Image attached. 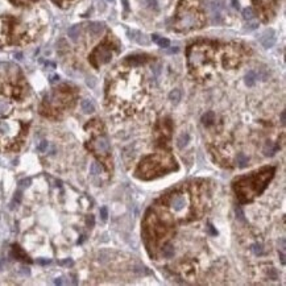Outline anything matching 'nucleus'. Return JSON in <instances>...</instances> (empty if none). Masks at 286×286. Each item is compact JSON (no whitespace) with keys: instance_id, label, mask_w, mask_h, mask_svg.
I'll use <instances>...</instances> for the list:
<instances>
[{"instance_id":"obj_31","label":"nucleus","mask_w":286,"mask_h":286,"mask_svg":"<svg viewBox=\"0 0 286 286\" xmlns=\"http://www.w3.org/2000/svg\"><path fill=\"white\" fill-rule=\"evenodd\" d=\"M281 122H282V123H285V112H282V113H281Z\"/></svg>"},{"instance_id":"obj_4","label":"nucleus","mask_w":286,"mask_h":286,"mask_svg":"<svg viewBox=\"0 0 286 286\" xmlns=\"http://www.w3.org/2000/svg\"><path fill=\"white\" fill-rule=\"evenodd\" d=\"M208 63V54L206 46H193L189 52V65L191 69H203Z\"/></svg>"},{"instance_id":"obj_15","label":"nucleus","mask_w":286,"mask_h":286,"mask_svg":"<svg viewBox=\"0 0 286 286\" xmlns=\"http://www.w3.org/2000/svg\"><path fill=\"white\" fill-rule=\"evenodd\" d=\"M170 100H173V101H179V99H181V92H179V90H173L170 92Z\"/></svg>"},{"instance_id":"obj_33","label":"nucleus","mask_w":286,"mask_h":286,"mask_svg":"<svg viewBox=\"0 0 286 286\" xmlns=\"http://www.w3.org/2000/svg\"><path fill=\"white\" fill-rule=\"evenodd\" d=\"M55 283H57V285H61V283H62L61 278H57V279H55Z\"/></svg>"},{"instance_id":"obj_28","label":"nucleus","mask_w":286,"mask_h":286,"mask_svg":"<svg viewBox=\"0 0 286 286\" xmlns=\"http://www.w3.org/2000/svg\"><path fill=\"white\" fill-rule=\"evenodd\" d=\"M18 200H20V193L17 191V193L15 194V199H13V202H18Z\"/></svg>"},{"instance_id":"obj_3","label":"nucleus","mask_w":286,"mask_h":286,"mask_svg":"<svg viewBox=\"0 0 286 286\" xmlns=\"http://www.w3.org/2000/svg\"><path fill=\"white\" fill-rule=\"evenodd\" d=\"M199 23H200V17L198 12L193 8H186L185 12H181L179 16H178L177 28L181 30L194 29L199 27Z\"/></svg>"},{"instance_id":"obj_26","label":"nucleus","mask_w":286,"mask_h":286,"mask_svg":"<svg viewBox=\"0 0 286 286\" xmlns=\"http://www.w3.org/2000/svg\"><path fill=\"white\" fill-rule=\"evenodd\" d=\"M148 3H149V5H150V7H153V8H157V2H156V0H148Z\"/></svg>"},{"instance_id":"obj_19","label":"nucleus","mask_w":286,"mask_h":286,"mask_svg":"<svg viewBox=\"0 0 286 286\" xmlns=\"http://www.w3.org/2000/svg\"><path fill=\"white\" fill-rule=\"evenodd\" d=\"M156 42H157L161 48H168V46H169V44H170L168 39H160V37H158V39L156 40Z\"/></svg>"},{"instance_id":"obj_29","label":"nucleus","mask_w":286,"mask_h":286,"mask_svg":"<svg viewBox=\"0 0 286 286\" xmlns=\"http://www.w3.org/2000/svg\"><path fill=\"white\" fill-rule=\"evenodd\" d=\"M231 2H232V5H233L235 8H239V3H237V0H231Z\"/></svg>"},{"instance_id":"obj_21","label":"nucleus","mask_w":286,"mask_h":286,"mask_svg":"<svg viewBox=\"0 0 286 286\" xmlns=\"http://www.w3.org/2000/svg\"><path fill=\"white\" fill-rule=\"evenodd\" d=\"M252 249H253V252H255L256 255H261V253H263L261 245H260V244H255V245H253V248H252Z\"/></svg>"},{"instance_id":"obj_25","label":"nucleus","mask_w":286,"mask_h":286,"mask_svg":"<svg viewBox=\"0 0 286 286\" xmlns=\"http://www.w3.org/2000/svg\"><path fill=\"white\" fill-rule=\"evenodd\" d=\"M61 264L62 265H66V266H71L73 265V261H71V260H65V261H62Z\"/></svg>"},{"instance_id":"obj_6","label":"nucleus","mask_w":286,"mask_h":286,"mask_svg":"<svg viewBox=\"0 0 286 286\" xmlns=\"http://www.w3.org/2000/svg\"><path fill=\"white\" fill-rule=\"evenodd\" d=\"M210 17L214 24H220L221 21V9H223V2L221 0H211L208 3Z\"/></svg>"},{"instance_id":"obj_8","label":"nucleus","mask_w":286,"mask_h":286,"mask_svg":"<svg viewBox=\"0 0 286 286\" xmlns=\"http://www.w3.org/2000/svg\"><path fill=\"white\" fill-rule=\"evenodd\" d=\"M94 148H95V152H96V153H100V154H107V153H110V145H108V141H107V138L103 137V136H99V137L94 141Z\"/></svg>"},{"instance_id":"obj_17","label":"nucleus","mask_w":286,"mask_h":286,"mask_svg":"<svg viewBox=\"0 0 286 286\" xmlns=\"http://www.w3.org/2000/svg\"><path fill=\"white\" fill-rule=\"evenodd\" d=\"M243 16H244L245 20H252V18H253V11L251 8H245L243 11Z\"/></svg>"},{"instance_id":"obj_7","label":"nucleus","mask_w":286,"mask_h":286,"mask_svg":"<svg viewBox=\"0 0 286 286\" xmlns=\"http://www.w3.org/2000/svg\"><path fill=\"white\" fill-rule=\"evenodd\" d=\"M111 57H112V53L107 46H99L94 53V60H96V63H107V62H110Z\"/></svg>"},{"instance_id":"obj_14","label":"nucleus","mask_w":286,"mask_h":286,"mask_svg":"<svg viewBox=\"0 0 286 286\" xmlns=\"http://www.w3.org/2000/svg\"><path fill=\"white\" fill-rule=\"evenodd\" d=\"M256 82V73L255 71H248L245 75V83L248 86H253Z\"/></svg>"},{"instance_id":"obj_18","label":"nucleus","mask_w":286,"mask_h":286,"mask_svg":"<svg viewBox=\"0 0 286 286\" xmlns=\"http://www.w3.org/2000/svg\"><path fill=\"white\" fill-rule=\"evenodd\" d=\"M237 164L240 165V166H245V165L248 164V158H247L243 153H240V154L237 156Z\"/></svg>"},{"instance_id":"obj_24","label":"nucleus","mask_w":286,"mask_h":286,"mask_svg":"<svg viewBox=\"0 0 286 286\" xmlns=\"http://www.w3.org/2000/svg\"><path fill=\"white\" fill-rule=\"evenodd\" d=\"M86 221H87V226H88V227H94V223H95L94 216H88Z\"/></svg>"},{"instance_id":"obj_27","label":"nucleus","mask_w":286,"mask_h":286,"mask_svg":"<svg viewBox=\"0 0 286 286\" xmlns=\"http://www.w3.org/2000/svg\"><path fill=\"white\" fill-rule=\"evenodd\" d=\"M29 183H30V179H24L20 182V185L21 186H29Z\"/></svg>"},{"instance_id":"obj_2","label":"nucleus","mask_w":286,"mask_h":286,"mask_svg":"<svg viewBox=\"0 0 286 286\" xmlns=\"http://www.w3.org/2000/svg\"><path fill=\"white\" fill-rule=\"evenodd\" d=\"M23 127L15 120H4L0 117V148H7L20 136Z\"/></svg>"},{"instance_id":"obj_16","label":"nucleus","mask_w":286,"mask_h":286,"mask_svg":"<svg viewBox=\"0 0 286 286\" xmlns=\"http://www.w3.org/2000/svg\"><path fill=\"white\" fill-rule=\"evenodd\" d=\"M162 255H164V257H171L174 255L173 248H171V247H165L164 251H162Z\"/></svg>"},{"instance_id":"obj_23","label":"nucleus","mask_w":286,"mask_h":286,"mask_svg":"<svg viewBox=\"0 0 286 286\" xmlns=\"http://www.w3.org/2000/svg\"><path fill=\"white\" fill-rule=\"evenodd\" d=\"M100 214H101V219L106 220V219H107V208H106V207H101Z\"/></svg>"},{"instance_id":"obj_9","label":"nucleus","mask_w":286,"mask_h":286,"mask_svg":"<svg viewBox=\"0 0 286 286\" xmlns=\"http://www.w3.org/2000/svg\"><path fill=\"white\" fill-rule=\"evenodd\" d=\"M260 42H261V45L264 48H272L273 45H274V42H276V36H274V32H273L272 29L269 30H265L263 36L260 37Z\"/></svg>"},{"instance_id":"obj_30","label":"nucleus","mask_w":286,"mask_h":286,"mask_svg":"<svg viewBox=\"0 0 286 286\" xmlns=\"http://www.w3.org/2000/svg\"><path fill=\"white\" fill-rule=\"evenodd\" d=\"M39 263H40V264H49L50 261H49V260H40Z\"/></svg>"},{"instance_id":"obj_13","label":"nucleus","mask_w":286,"mask_h":286,"mask_svg":"<svg viewBox=\"0 0 286 286\" xmlns=\"http://www.w3.org/2000/svg\"><path fill=\"white\" fill-rule=\"evenodd\" d=\"M82 110H83V112H86V113H91V112H94L95 111V107H94V104H92V101L91 100H83L82 101Z\"/></svg>"},{"instance_id":"obj_10","label":"nucleus","mask_w":286,"mask_h":286,"mask_svg":"<svg viewBox=\"0 0 286 286\" xmlns=\"http://www.w3.org/2000/svg\"><path fill=\"white\" fill-rule=\"evenodd\" d=\"M11 111H12V103L9 101V99L0 96V117L9 115Z\"/></svg>"},{"instance_id":"obj_1","label":"nucleus","mask_w":286,"mask_h":286,"mask_svg":"<svg viewBox=\"0 0 286 286\" xmlns=\"http://www.w3.org/2000/svg\"><path fill=\"white\" fill-rule=\"evenodd\" d=\"M113 96L116 98L119 104H123V107L133 103L138 96V87L137 83L131 82V79H120L115 85L113 88Z\"/></svg>"},{"instance_id":"obj_5","label":"nucleus","mask_w":286,"mask_h":286,"mask_svg":"<svg viewBox=\"0 0 286 286\" xmlns=\"http://www.w3.org/2000/svg\"><path fill=\"white\" fill-rule=\"evenodd\" d=\"M169 207L171 210V212L175 214V215H183L187 208H189V198L186 194H182V193H177L173 194L171 198L169 200Z\"/></svg>"},{"instance_id":"obj_20","label":"nucleus","mask_w":286,"mask_h":286,"mask_svg":"<svg viewBox=\"0 0 286 286\" xmlns=\"http://www.w3.org/2000/svg\"><path fill=\"white\" fill-rule=\"evenodd\" d=\"M91 174H94V175L100 174V166L98 164H92L91 165Z\"/></svg>"},{"instance_id":"obj_32","label":"nucleus","mask_w":286,"mask_h":286,"mask_svg":"<svg viewBox=\"0 0 286 286\" xmlns=\"http://www.w3.org/2000/svg\"><path fill=\"white\" fill-rule=\"evenodd\" d=\"M123 3H124V7H125V9H128V2H127V0H123Z\"/></svg>"},{"instance_id":"obj_12","label":"nucleus","mask_w":286,"mask_h":286,"mask_svg":"<svg viewBox=\"0 0 286 286\" xmlns=\"http://www.w3.org/2000/svg\"><path fill=\"white\" fill-rule=\"evenodd\" d=\"M79 32H81L79 25H74V27H71V28L69 29V37L73 41H77L78 37H79Z\"/></svg>"},{"instance_id":"obj_22","label":"nucleus","mask_w":286,"mask_h":286,"mask_svg":"<svg viewBox=\"0 0 286 286\" xmlns=\"http://www.w3.org/2000/svg\"><path fill=\"white\" fill-rule=\"evenodd\" d=\"M46 148H48V143H46V141H42V143L39 145V150H40V152H44Z\"/></svg>"},{"instance_id":"obj_34","label":"nucleus","mask_w":286,"mask_h":286,"mask_svg":"<svg viewBox=\"0 0 286 286\" xmlns=\"http://www.w3.org/2000/svg\"><path fill=\"white\" fill-rule=\"evenodd\" d=\"M110 2H112V0H110Z\"/></svg>"},{"instance_id":"obj_11","label":"nucleus","mask_w":286,"mask_h":286,"mask_svg":"<svg viewBox=\"0 0 286 286\" xmlns=\"http://www.w3.org/2000/svg\"><path fill=\"white\" fill-rule=\"evenodd\" d=\"M88 30H90V33L92 36H99L104 30V24L103 23H91L88 25Z\"/></svg>"}]
</instances>
